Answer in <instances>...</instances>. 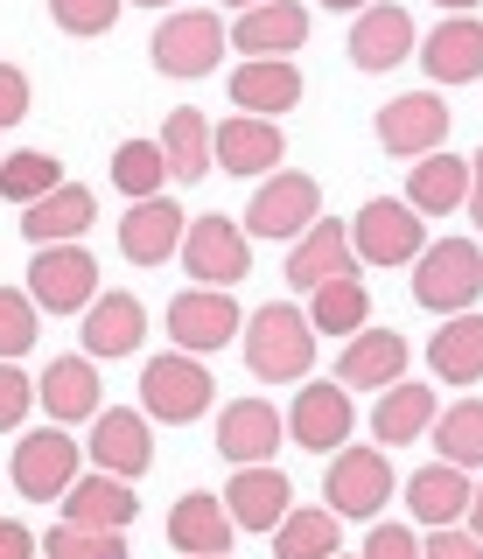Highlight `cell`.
I'll return each mask as SVG.
<instances>
[{"label":"cell","instance_id":"cell-1","mask_svg":"<svg viewBox=\"0 0 483 559\" xmlns=\"http://www.w3.org/2000/svg\"><path fill=\"white\" fill-rule=\"evenodd\" d=\"M246 371L260 384H302L316 364V322L295 301H267L260 314H246Z\"/></svg>","mask_w":483,"mask_h":559},{"label":"cell","instance_id":"cell-2","mask_svg":"<svg viewBox=\"0 0 483 559\" xmlns=\"http://www.w3.org/2000/svg\"><path fill=\"white\" fill-rule=\"evenodd\" d=\"M211 364L189 357V349H168V357H148L141 364V413H154L162 427H189V419L211 413Z\"/></svg>","mask_w":483,"mask_h":559},{"label":"cell","instance_id":"cell-3","mask_svg":"<svg viewBox=\"0 0 483 559\" xmlns=\"http://www.w3.org/2000/svg\"><path fill=\"white\" fill-rule=\"evenodd\" d=\"M476 294H483L476 238H435L421 259H413V301L427 314H462V308H476Z\"/></svg>","mask_w":483,"mask_h":559},{"label":"cell","instance_id":"cell-4","mask_svg":"<svg viewBox=\"0 0 483 559\" xmlns=\"http://www.w3.org/2000/svg\"><path fill=\"white\" fill-rule=\"evenodd\" d=\"M351 252H357V266H413V259L427 252L421 210L400 203V197H372L351 217Z\"/></svg>","mask_w":483,"mask_h":559},{"label":"cell","instance_id":"cell-5","mask_svg":"<svg viewBox=\"0 0 483 559\" xmlns=\"http://www.w3.org/2000/svg\"><path fill=\"white\" fill-rule=\"evenodd\" d=\"M224 43H232V28H224L211 8H176L162 28H154L148 57H154L162 78H211L217 57H224Z\"/></svg>","mask_w":483,"mask_h":559},{"label":"cell","instance_id":"cell-6","mask_svg":"<svg viewBox=\"0 0 483 559\" xmlns=\"http://www.w3.org/2000/svg\"><path fill=\"white\" fill-rule=\"evenodd\" d=\"M162 322H168V336H176V349H189V357H217L224 343L246 336V314H238L232 287H182Z\"/></svg>","mask_w":483,"mask_h":559},{"label":"cell","instance_id":"cell-7","mask_svg":"<svg viewBox=\"0 0 483 559\" xmlns=\"http://www.w3.org/2000/svg\"><path fill=\"white\" fill-rule=\"evenodd\" d=\"M28 294H36L43 314H84L98 301V259L84 245H36L28 259Z\"/></svg>","mask_w":483,"mask_h":559},{"label":"cell","instance_id":"cell-8","mask_svg":"<svg viewBox=\"0 0 483 559\" xmlns=\"http://www.w3.org/2000/svg\"><path fill=\"white\" fill-rule=\"evenodd\" d=\"M392 462H386V448H351L343 441L330 454V511L337 518H357V524H378V511L392 503Z\"/></svg>","mask_w":483,"mask_h":559},{"label":"cell","instance_id":"cell-9","mask_svg":"<svg viewBox=\"0 0 483 559\" xmlns=\"http://www.w3.org/2000/svg\"><path fill=\"white\" fill-rule=\"evenodd\" d=\"M448 105H441V84H427V92H400L378 105V147L400 154V162H421V154L448 147Z\"/></svg>","mask_w":483,"mask_h":559},{"label":"cell","instance_id":"cell-10","mask_svg":"<svg viewBox=\"0 0 483 559\" xmlns=\"http://www.w3.org/2000/svg\"><path fill=\"white\" fill-rule=\"evenodd\" d=\"M78 468H84V448L63 427H36V433L14 441V489H22L28 503H63V489L78 483Z\"/></svg>","mask_w":483,"mask_h":559},{"label":"cell","instance_id":"cell-11","mask_svg":"<svg viewBox=\"0 0 483 559\" xmlns=\"http://www.w3.org/2000/svg\"><path fill=\"white\" fill-rule=\"evenodd\" d=\"M182 273L197 287H238L252 273V245H246V224L232 217H189V238H182Z\"/></svg>","mask_w":483,"mask_h":559},{"label":"cell","instance_id":"cell-12","mask_svg":"<svg viewBox=\"0 0 483 559\" xmlns=\"http://www.w3.org/2000/svg\"><path fill=\"white\" fill-rule=\"evenodd\" d=\"M316 217H322L316 175H267V182L252 189V203H246V231L252 238H287L295 245Z\"/></svg>","mask_w":483,"mask_h":559},{"label":"cell","instance_id":"cell-13","mask_svg":"<svg viewBox=\"0 0 483 559\" xmlns=\"http://www.w3.org/2000/svg\"><path fill=\"white\" fill-rule=\"evenodd\" d=\"M357 427V406L343 384H302L295 406H287V441L308 448V454H337Z\"/></svg>","mask_w":483,"mask_h":559},{"label":"cell","instance_id":"cell-14","mask_svg":"<svg viewBox=\"0 0 483 559\" xmlns=\"http://www.w3.org/2000/svg\"><path fill=\"white\" fill-rule=\"evenodd\" d=\"M238 538V518L224 511V489L211 497V489H189V497H176V511H168V546H176L182 559H224Z\"/></svg>","mask_w":483,"mask_h":559},{"label":"cell","instance_id":"cell-15","mask_svg":"<svg viewBox=\"0 0 483 559\" xmlns=\"http://www.w3.org/2000/svg\"><path fill=\"white\" fill-rule=\"evenodd\" d=\"M84 454H92L106 476H148L154 468V433H148V413H133V406H106L92 419V441H84Z\"/></svg>","mask_w":483,"mask_h":559},{"label":"cell","instance_id":"cell-16","mask_svg":"<svg viewBox=\"0 0 483 559\" xmlns=\"http://www.w3.org/2000/svg\"><path fill=\"white\" fill-rule=\"evenodd\" d=\"M189 238V217L176 197H141L119 217V252L133 259V266H162V259H176Z\"/></svg>","mask_w":483,"mask_h":559},{"label":"cell","instance_id":"cell-17","mask_svg":"<svg viewBox=\"0 0 483 559\" xmlns=\"http://www.w3.org/2000/svg\"><path fill=\"white\" fill-rule=\"evenodd\" d=\"M287 441V413H273L267 399H232L217 413V454L232 468H252V462H273V448Z\"/></svg>","mask_w":483,"mask_h":559},{"label":"cell","instance_id":"cell-18","mask_svg":"<svg viewBox=\"0 0 483 559\" xmlns=\"http://www.w3.org/2000/svg\"><path fill=\"white\" fill-rule=\"evenodd\" d=\"M400 371H407L400 329H357V336H343V357H337L343 392H386V384H400Z\"/></svg>","mask_w":483,"mask_h":559},{"label":"cell","instance_id":"cell-19","mask_svg":"<svg viewBox=\"0 0 483 559\" xmlns=\"http://www.w3.org/2000/svg\"><path fill=\"white\" fill-rule=\"evenodd\" d=\"M148 336V308L133 301L127 287H113V294H98L92 308H84V329H78V343H84V357H98V364H113V357H133Z\"/></svg>","mask_w":483,"mask_h":559},{"label":"cell","instance_id":"cell-20","mask_svg":"<svg viewBox=\"0 0 483 559\" xmlns=\"http://www.w3.org/2000/svg\"><path fill=\"white\" fill-rule=\"evenodd\" d=\"M413 63L427 70V84H476L483 78V22L476 14H448V22H435V35L421 43Z\"/></svg>","mask_w":483,"mask_h":559},{"label":"cell","instance_id":"cell-21","mask_svg":"<svg viewBox=\"0 0 483 559\" xmlns=\"http://www.w3.org/2000/svg\"><path fill=\"white\" fill-rule=\"evenodd\" d=\"M63 524H84V532H127L133 518H141V497H133V483L127 476H78L71 489H63Z\"/></svg>","mask_w":483,"mask_h":559},{"label":"cell","instance_id":"cell-22","mask_svg":"<svg viewBox=\"0 0 483 559\" xmlns=\"http://www.w3.org/2000/svg\"><path fill=\"white\" fill-rule=\"evenodd\" d=\"M224 511L238 518V532H273L287 511H295V483L281 476L273 462H252L224 483Z\"/></svg>","mask_w":483,"mask_h":559},{"label":"cell","instance_id":"cell-23","mask_svg":"<svg viewBox=\"0 0 483 559\" xmlns=\"http://www.w3.org/2000/svg\"><path fill=\"white\" fill-rule=\"evenodd\" d=\"M211 147H217V168L224 175H273L281 168V154H287V140H281V127L273 119H260V112H232L224 127L211 133Z\"/></svg>","mask_w":483,"mask_h":559},{"label":"cell","instance_id":"cell-24","mask_svg":"<svg viewBox=\"0 0 483 559\" xmlns=\"http://www.w3.org/2000/svg\"><path fill=\"white\" fill-rule=\"evenodd\" d=\"M407 57H413V14L392 8V0L357 8V22H351V63L357 70H400Z\"/></svg>","mask_w":483,"mask_h":559},{"label":"cell","instance_id":"cell-25","mask_svg":"<svg viewBox=\"0 0 483 559\" xmlns=\"http://www.w3.org/2000/svg\"><path fill=\"white\" fill-rule=\"evenodd\" d=\"M351 266H357L351 224H337V217H316L295 245H287V287H302V294H316L322 280H337V273H351Z\"/></svg>","mask_w":483,"mask_h":559},{"label":"cell","instance_id":"cell-26","mask_svg":"<svg viewBox=\"0 0 483 559\" xmlns=\"http://www.w3.org/2000/svg\"><path fill=\"white\" fill-rule=\"evenodd\" d=\"M98 357H57V364H43V384H36V399H43V413L57 419V427H78V419H98L106 406H98Z\"/></svg>","mask_w":483,"mask_h":559},{"label":"cell","instance_id":"cell-27","mask_svg":"<svg viewBox=\"0 0 483 559\" xmlns=\"http://www.w3.org/2000/svg\"><path fill=\"white\" fill-rule=\"evenodd\" d=\"M302 43H308L302 0H267V8H246L232 22V49H246V57H295Z\"/></svg>","mask_w":483,"mask_h":559},{"label":"cell","instance_id":"cell-28","mask_svg":"<svg viewBox=\"0 0 483 559\" xmlns=\"http://www.w3.org/2000/svg\"><path fill=\"white\" fill-rule=\"evenodd\" d=\"M232 105H238V112H260V119L295 112V105H302V70L287 57H246L232 70Z\"/></svg>","mask_w":483,"mask_h":559},{"label":"cell","instance_id":"cell-29","mask_svg":"<svg viewBox=\"0 0 483 559\" xmlns=\"http://www.w3.org/2000/svg\"><path fill=\"white\" fill-rule=\"evenodd\" d=\"M470 468L456 462H435V468H413L407 476V511L427 524V532H441V524H462L470 518Z\"/></svg>","mask_w":483,"mask_h":559},{"label":"cell","instance_id":"cell-30","mask_svg":"<svg viewBox=\"0 0 483 559\" xmlns=\"http://www.w3.org/2000/svg\"><path fill=\"white\" fill-rule=\"evenodd\" d=\"M92 217H98L92 189H84V182H57L43 203L22 210V238H28V245H71V238L92 231Z\"/></svg>","mask_w":483,"mask_h":559},{"label":"cell","instance_id":"cell-31","mask_svg":"<svg viewBox=\"0 0 483 559\" xmlns=\"http://www.w3.org/2000/svg\"><path fill=\"white\" fill-rule=\"evenodd\" d=\"M407 203L421 210V217H448V210H462V203H470V162L448 154V147L421 154L413 175H407Z\"/></svg>","mask_w":483,"mask_h":559},{"label":"cell","instance_id":"cell-32","mask_svg":"<svg viewBox=\"0 0 483 559\" xmlns=\"http://www.w3.org/2000/svg\"><path fill=\"white\" fill-rule=\"evenodd\" d=\"M427 364H435L441 384H483V314L476 308L441 314L435 343H427Z\"/></svg>","mask_w":483,"mask_h":559},{"label":"cell","instance_id":"cell-33","mask_svg":"<svg viewBox=\"0 0 483 559\" xmlns=\"http://www.w3.org/2000/svg\"><path fill=\"white\" fill-rule=\"evenodd\" d=\"M435 427V384H386L378 392V413H372V441L378 448H407Z\"/></svg>","mask_w":483,"mask_h":559},{"label":"cell","instance_id":"cell-34","mask_svg":"<svg viewBox=\"0 0 483 559\" xmlns=\"http://www.w3.org/2000/svg\"><path fill=\"white\" fill-rule=\"evenodd\" d=\"M162 154H168V175L176 182H203L211 175V119L197 112V105H176V112L162 119Z\"/></svg>","mask_w":483,"mask_h":559},{"label":"cell","instance_id":"cell-35","mask_svg":"<svg viewBox=\"0 0 483 559\" xmlns=\"http://www.w3.org/2000/svg\"><path fill=\"white\" fill-rule=\"evenodd\" d=\"M365 314H372V294H365V280H357V266L337 273V280H322V287L308 294V322H316V336H357Z\"/></svg>","mask_w":483,"mask_h":559},{"label":"cell","instance_id":"cell-36","mask_svg":"<svg viewBox=\"0 0 483 559\" xmlns=\"http://www.w3.org/2000/svg\"><path fill=\"white\" fill-rule=\"evenodd\" d=\"M343 546V518L337 511H287L281 524H273V559H337Z\"/></svg>","mask_w":483,"mask_h":559},{"label":"cell","instance_id":"cell-37","mask_svg":"<svg viewBox=\"0 0 483 559\" xmlns=\"http://www.w3.org/2000/svg\"><path fill=\"white\" fill-rule=\"evenodd\" d=\"M63 182V162L57 154H43V147H22V154H8V162H0V197L8 203H43L49 189Z\"/></svg>","mask_w":483,"mask_h":559},{"label":"cell","instance_id":"cell-38","mask_svg":"<svg viewBox=\"0 0 483 559\" xmlns=\"http://www.w3.org/2000/svg\"><path fill=\"white\" fill-rule=\"evenodd\" d=\"M435 448H441V462H456V468H483V399H456V406L435 419Z\"/></svg>","mask_w":483,"mask_h":559},{"label":"cell","instance_id":"cell-39","mask_svg":"<svg viewBox=\"0 0 483 559\" xmlns=\"http://www.w3.org/2000/svg\"><path fill=\"white\" fill-rule=\"evenodd\" d=\"M113 182L127 189L133 203H141V197H162V182H168L162 140H119V147H113Z\"/></svg>","mask_w":483,"mask_h":559},{"label":"cell","instance_id":"cell-40","mask_svg":"<svg viewBox=\"0 0 483 559\" xmlns=\"http://www.w3.org/2000/svg\"><path fill=\"white\" fill-rule=\"evenodd\" d=\"M36 294L22 287H0V364H22L28 349H36Z\"/></svg>","mask_w":483,"mask_h":559},{"label":"cell","instance_id":"cell-41","mask_svg":"<svg viewBox=\"0 0 483 559\" xmlns=\"http://www.w3.org/2000/svg\"><path fill=\"white\" fill-rule=\"evenodd\" d=\"M43 559H127V538L119 532H84V524H57L43 538Z\"/></svg>","mask_w":483,"mask_h":559},{"label":"cell","instance_id":"cell-42","mask_svg":"<svg viewBox=\"0 0 483 559\" xmlns=\"http://www.w3.org/2000/svg\"><path fill=\"white\" fill-rule=\"evenodd\" d=\"M119 8H127V0H49V22L63 35H113Z\"/></svg>","mask_w":483,"mask_h":559},{"label":"cell","instance_id":"cell-43","mask_svg":"<svg viewBox=\"0 0 483 559\" xmlns=\"http://www.w3.org/2000/svg\"><path fill=\"white\" fill-rule=\"evenodd\" d=\"M36 406V378L22 371V364H0V433H14Z\"/></svg>","mask_w":483,"mask_h":559},{"label":"cell","instance_id":"cell-44","mask_svg":"<svg viewBox=\"0 0 483 559\" xmlns=\"http://www.w3.org/2000/svg\"><path fill=\"white\" fill-rule=\"evenodd\" d=\"M357 559H421V538H413L407 524H372V538H365Z\"/></svg>","mask_w":483,"mask_h":559},{"label":"cell","instance_id":"cell-45","mask_svg":"<svg viewBox=\"0 0 483 559\" xmlns=\"http://www.w3.org/2000/svg\"><path fill=\"white\" fill-rule=\"evenodd\" d=\"M28 119V70L0 63V127H22Z\"/></svg>","mask_w":483,"mask_h":559},{"label":"cell","instance_id":"cell-46","mask_svg":"<svg viewBox=\"0 0 483 559\" xmlns=\"http://www.w3.org/2000/svg\"><path fill=\"white\" fill-rule=\"evenodd\" d=\"M421 559H483V538L462 532V524H441V532L421 546Z\"/></svg>","mask_w":483,"mask_h":559},{"label":"cell","instance_id":"cell-47","mask_svg":"<svg viewBox=\"0 0 483 559\" xmlns=\"http://www.w3.org/2000/svg\"><path fill=\"white\" fill-rule=\"evenodd\" d=\"M0 559H36V532L14 518H0Z\"/></svg>","mask_w":483,"mask_h":559},{"label":"cell","instance_id":"cell-48","mask_svg":"<svg viewBox=\"0 0 483 559\" xmlns=\"http://www.w3.org/2000/svg\"><path fill=\"white\" fill-rule=\"evenodd\" d=\"M462 210L483 224V154H470V203H462Z\"/></svg>","mask_w":483,"mask_h":559},{"label":"cell","instance_id":"cell-49","mask_svg":"<svg viewBox=\"0 0 483 559\" xmlns=\"http://www.w3.org/2000/svg\"><path fill=\"white\" fill-rule=\"evenodd\" d=\"M470 532H476V538H483V483H476V489H470Z\"/></svg>","mask_w":483,"mask_h":559},{"label":"cell","instance_id":"cell-50","mask_svg":"<svg viewBox=\"0 0 483 559\" xmlns=\"http://www.w3.org/2000/svg\"><path fill=\"white\" fill-rule=\"evenodd\" d=\"M322 8H343V14H357V8H372V0H322Z\"/></svg>","mask_w":483,"mask_h":559},{"label":"cell","instance_id":"cell-51","mask_svg":"<svg viewBox=\"0 0 483 559\" xmlns=\"http://www.w3.org/2000/svg\"><path fill=\"white\" fill-rule=\"evenodd\" d=\"M435 8H448V14H470V8H476V0H435Z\"/></svg>","mask_w":483,"mask_h":559},{"label":"cell","instance_id":"cell-52","mask_svg":"<svg viewBox=\"0 0 483 559\" xmlns=\"http://www.w3.org/2000/svg\"><path fill=\"white\" fill-rule=\"evenodd\" d=\"M224 8H238V14H246V8H267V0H224Z\"/></svg>","mask_w":483,"mask_h":559},{"label":"cell","instance_id":"cell-53","mask_svg":"<svg viewBox=\"0 0 483 559\" xmlns=\"http://www.w3.org/2000/svg\"><path fill=\"white\" fill-rule=\"evenodd\" d=\"M127 8H176V0H127Z\"/></svg>","mask_w":483,"mask_h":559},{"label":"cell","instance_id":"cell-54","mask_svg":"<svg viewBox=\"0 0 483 559\" xmlns=\"http://www.w3.org/2000/svg\"><path fill=\"white\" fill-rule=\"evenodd\" d=\"M0 162H8V154H0Z\"/></svg>","mask_w":483,"mask_h":559}]
</instances>
